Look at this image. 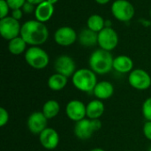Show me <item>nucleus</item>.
<instances>
[{"label":"nucleus","instance_id":"1","mask_svg":"<svg viewBox=\"0 0 151 151\" xmlns=\"http://www.w3.org/2000/svg\"><path fill=\"white\" fill-rule=\"evenodd\" d=\"M20 36L25 40L27 45L41 46L47 42L49 30L45 23L36 19H30L22 24Z\"/></svg>","mask_w":151,"mask_h":151},{"label":"nucleus","instance_id":"2","mask_svg":"<svg viewBox=\"0 0 151 151\" xmlns=\"http://www.w3.org/2000/svg\"><path fill=\"white\" fill-rule=\"evenodd\" d=\"M114 58L111 51L103 49L95 50L89 56L88 65L89 68L99 75H104L113 70Z\"/></svg>","mask_w":151,"mask_h":151},{"label":"nucleus","instance_id":"3","mask_svg":"<svg viewBox=\"0 0 151 151\" xmlns=\"http://www.w3.org/2000/svg\"><path fill=\"white\" fill-rule=\"evenodd\" d=\"M96 75L90 68H80L71 77L72 83L81 92L92 93L98 82Z\"/></svg>","mask_w":151,"mask_h":151},{"label":"nucleus","instance_id":"4","mask_svg":"<svg viewBox=\"0 0 151 151\" xmlns=\"http://www.w3.org/2000/svg\"><path fill=\"white\" fill-rule=\"evenodd\" d=\"M25 61L35 70L46 68L50 63L49 54L40 46H30L25 52Z\"/></svg>","mask_w":151,"mask_h":151},{"label":"nucleus","instance_id":"5","mask_svg":"<svg viewBox=\"0 0 151 151\" xmlns=\"http://www.w3.org/2000/svg\"><path fill=\"white\" fill-rule=\"evenodd\" d=\"M101 128L102 122L100 119H90L88 118H85L75 123L73 133L80 140H88Z\"/></svg>","mask_w":151,"mask_h":151},{"label":"nucleus","instance_id":"6","mask_svg":"<svg viewBox=\"0 0 151 151\" xmlns=\"http://www.w3.org/2000/svg\"><path fill=\"white\" fill-rule=\"evenodd\" d=\"M113 17L121 22L130 21L135 14V9L133 4L127 0H115L111 7Z\"/></svg>","mask_w":151,"mask_h":151},{"label":"nucleus","instance_id":"7","mask_svg":"<svg viewBox=\"0 0 151 151\" xmlns=\"http://www.w3.org/2000/svg\"><path fill=\"white\" fill-rule=\"evenodd\" d=\"M128 83L136 90H147L151 87L150 74L144 69L135 68L128 73Z\"/></svg>","mask_w":151,"mask_h":151},{"label":"nucleus","instance_id":"8","mask_svg":"<svg viewBox=\"0 0 151 151\" xmlns=\"http://www.w3.org/2000/svg\"><path fill=\"white\" fill-rule=\"evenodd\" d=\"M21 26L19 21L13 19L12 16L0 19V35L4 40L9 42L20 35Z\"/></svg>","mask_w":151,"mask_h":151},{"label":"nucleus","instance_id":"9","mask_svg":"<svg viewBox=\"0 0 151 151\" xmlns=\"http://www.w3.org/2000/svg\"><path fill=\"white\" fill-rule=\"evenodd\" d=\"M119 35L111 27H105L98 33L97 45L100 49L107 51H112L119 44Z\"/></svg>","mask_w":151,"mask_h":151},{"label":"nucleus","instance_id":"10","mask_svg":"<svg viewBox=\"0 0 151 151\" xmlns=\"http://www.w3.org/2000/svg\"><path fill=\"white\" fill-rule=\"evenodd\" d=\"M53 37L55 42L59 46L68 47L75 43L78 40V34L73 27L64 26L58 27L55 31Z\"/></svg>","mask_w":151,"mask_h":151},{"label":"nucleus","instance_id":"11","mask_svg":"<svg viewBox=\"0 0 151 151\" xmlns=\"http://www.w3.org/2000/svg\"><path fill=\"white\" fill-rule=\"evenodd\" d=\"M65 115L76 123L87 118V104L78 99L70 100L65 105Z\"/></svg>","mask_w":151,"mask_h":151},{"label":"nucleus","instance_id":"12","mask_svg":"<svg viewBox=\"0 0 151 151\" xmlns=\"http://www.w3.org/2000/svg\"><path fill=\"white\" fill-rule=\"evenodd\" d=\"M54 69L56 73L66 76L72 77L76 72V63L74 59L68 55L58 56L54 62Z\"/></svg>","mask_w":151,"mask_h":151},{"label":"nucleus","instance_id":"13","mask_svg":"<svg viewBox=\"0 0 151 151\" xmlns=\"http://www.w3.org/2000/svg\"><path fill=\"white\" fill-rule=\"evenodd\" d=\"M48 120L49 119L42 111H34L28 116L27 126L30 133L39 135L45 128L48 127Z\"/></svg>","mask_w":151,"mask_h":151},{"label":"nucleus","instance_id":"14","mask_svg":"<svg viewBox=\"0 0 151 151\" xmlns=\"http://www.w3.org/2000/svg\"><path fill=\"white\" fill-rule=\"evenodd\" d=\"M38 136L40 144L43 149L47 150H53L59 144V134L57 130L52 127L45 128Z\"/></svg>","mask_w":151,"mask_h":151},{"label":"nucleus","instance_id":"15","mask_svg":"<svg viewBox=\"0 0 151 151\" xmlns=\"http://www.w3.org/2000/svg\"><path fill=\"white\" fill-rule=\"evenodd\" d=\"M92 93L96 99L101 101L108 100L114 94V86L108 81H101L97 82Z\"/></svg>","mask_w":151,"mask_h":151},{"label":"nucleus","instance_id":"16","mask_svg":"<svg viewBox=\"0 0 151 151\" xmlns=\"http://www.w3.org/2000/svg\"><path fill=\"white\" fill-rule=\"evenodd\" d=\"M54 11H55L54 4L49 3L48 1H44L39 4L38 5H36L34 14L36 20L45 23L52 18L54 14Z\"/></svg>","mask_w":151,"mask_h":151},{"label":"nucleus","instance_id":"17","mask_svg":"<svg viewBox=\"0 0 151 151\" xmlns=\"http://www.w3.org/2000/svg\"><path fill=\"white\" fill-rule=\"evenodd\" d=\"M113 70L122 74L130 73L134 70V61L127 55L117 56L113 60Z\"/></svg>","mask_w":151,"mask_h":151},{"label":"nucleus","instance_id":"18","mask_svg":"<svg viewBox=\"0 0 151 151\" xmlns=\"http://www.w3.org/2000/svg\"><path fill=\"white\" fill-rule=\"evenodd\" d=\"M105 111V105L103 101L94 99L87 104V118L90 119H100Z\"/></svg>","mask_w":151,"mask_h":151},{"label":"nucleus","instance_id":"19","mask_svg":"<svg viewBox=\"0 0 151 151\" xmlns=\"http://www.w3.org/2000/svg\"><path fill=\"white\" fill-rule=\"evenodd\" d=\"M78 41L84 47H94L98 42V33H96L89 28H83L78 34Z\"/></svg>","mask_w":151,"mask_h":151},{"label":"nucleus","instance_id":"20","mask_svg":"<svg viewBox=\"0 0 151 151\" xmlns=\"http://www.w3.org/2000/svg\"><path fill=\"white\" fill-rule=\"evenodd\" d=\"M67 83H68V78L58 73L51 74L47 81V85L49 88L52 91H57V92L63 90L66 87Z\"/></svg>","mask_w":151,"mask_h":151},{"label":"nucleus","instance_id":"21","mask_svg":"<svg viewBox=\"0 0 151 151\" xmlns=\"http://www.w3.org/2000/svg\"><path fill=\"white\" fill-rule=\"evenodd\" d=\"M27 43L20 35L8 42V50L11 54L14 56H19L26 52V50H27Z\"/></svg>","mask_w":151,"mask_h":151},{"label":"nucleus","instance_id":"22","mask_svg":"<svg viewBox=\"0 0 151 151\" xmlns=\"http://www.w3.org/2000/svg\"><path fill=\"white\" fill-rule=\"evenodd\" d=\"M60 111V104L55 99H50L46 101L42 109V112L48 119H52L56 118Z\"/></svg>","mask_w":151,"mask_h":151},{"label":"nucleus","instance_id":"23","mask_svg":"<svg viewBox=\"0 0 151 151\" xmlns=\"http://www.w3.org/2000/svg\"><path fill=\"white\" fill-rule=\"evenodd\" d=\"M106 27L105 19L99 14H92L87 20V27L90 30L99 33Z\"/></svg>","mask_w":151,"mask_h":151},{"label":"nucleus","instance_id":"24","mask_svg":"<svg viewBox=\"0 0 151 151\" xmlns=\"http://www.w3.org/2000/svg\"><path fill=\"white\" fill-rule=\"evenodd\" d=\"M142 113L146 121H151V96L143 102L142 105Z\"/></svg>","mask_w":151,"mask_h":151},{"label":"nucleus","instance_id":"25","mask_svg":"<svg viewBox=\"0 0 151 151\" xmlns=\"http://www.w3.org/2000/svg\"><path fill=\"white\" fill-rule=\"evenodd\" d=\"M9 112L7 111L6 109H4V107L0 108V127H4V126H6L9 122Z\"/></svg>","mask_w":151,"mask_h":151},{"label":"nucleus","instance_id":"26","mask_svg":"<svg viewBox=\"0 0 151 151\" xmlns=\"http://www.w3.org/2000/svg\"><path fill=\"white\" fill-rule=\"evenodd\" d=\"M11 10L6 0H0V19L9 16V11Z\"/></svg>","mask_w":151,"mask_h":151},{"label":"nucleus","instance_id":"27","mask_svg":"<svg viewBox=\"0 0 151 151\" xmlns=\"http://www.w3.org/2000/svg\"><path fill=\"white\" fill-rule=\"evenodd\" d=\"M6 2L10 6L11 10H14V9L22 8V6L27 2V0H6Z\"/></svg>","mask_w":151,"mask_h":151},{"label":"nucleus","instance_id":"28","mask_svg":"<svg viewBox=\"0 0 151 151\" xmlns=\"http://www.w3.org/2000/svg\"><path fill=\"white\" fill-rule=\"evenodd\" d=\"M35 7H36V5H35V4H31V3H29V2L27 1L24 4V5L22 6L21 9H22V11H23L24 13H26V14H31V13H35Z\"/></svg>","mask_w":151,"mask_h":151},{"label":"nucleus","instance_id":"29","mask_svg":"<svg viewBox=\"0 0 151 151\" xmlns=\"http://www.w3.org/2000/svg\"><path fill=\"white\" fill-rule=\"evenodd\" d=\"M142 132L146 139L151 141V121H146L142 127Z\"/></svg>","mask_w":151,"mask_h":151},{"label":"nucleus","instance_id":"30","mask_svg":"<svg viewBox=\"0 0 151 151\" xmlns=\"http://www.w3.org/2000/svg\"><path fill=\"white\" fill-rule=\"evenodd\" d=\"M23 14H24V12H23L22 9H21V8H19V9H14V10H12V12H11V15H10V16H12L13 19H17V20H19H19L22 19Z\"/></svg>","mask_w":151,"mask_h":151},{"label":"nucleus","instance_id":"31","mask_svg":"<svg viewBox=\"0 0 151 151\" xmlns=\"http://www.w3.org/2000/svg\"><path fill=\"white\" fill-rule=\"evenodd\" d=\"M27 1L33 4H35V5H38L39 4H41V3H42V2H44L46 0H27Z\"/></svg>","mask_w":151,"mask_h":151},{"label":"nucleus","instance_id":"32","mask_svg":"<svg viewBox=\"0 0 151 151\" xmlns=\"http://www.w3.org/2000/svg\"><path fill=\"white\" fill-rule=\"evenodd\" d=\"M96 3H97L98 4H101V5H104V4H107L111 0H95Z\"/></svg>","mask_w":151,"mask_h":151},{"label":"nucleus","instance_id":"33","mask_svg":"<svg viewBox=\"0 0 151 151\" xmlns=\"http://www.w3.org/2000/svg\"><path fill=\"white\" fill-rule=\"evenodd\" d=\"M89 151H105L104 149H102V148H94V149H92V150H90Z\"/></svg>","mask_w":151,"mask_h":151},{"label":"nucleus","instance_id":"34","mask_svg":"<svg viewBox=\"0 0 151 151\" xmlns=\"http://www.w3.org/2000/svg\"><path fill=\"white\" fill-rule=\"evenodd\" d=\"M46 1H48L49 3H50V4H56L58 2V0H46Z\"/></svg>","mask_w":151,"mask_h":151},{"label":"nucleus","instance_id":"35","mask_svg":"<svg viewBox=\"0 0 151 151\" xmlns=\"http://www.w3.org/2000/svg\"><path fill=\"white\" fill-rule=\"evenodd\" d=\"M149 151H151V146L150 147V149H149Z\"/></svg>","mask_w":151,"mask_h":151},{"label":"nucleus","instance_id":"36","mask_svg":"<svg viewBox=\"0 0 151 151\" xmlns=\"http://www.w3.org/2000/svg\"><path fill=\"white\" fill-rule=\"evenodd\" d=\"M124 151H131V150H124Z\"/></svg>","mask_w":151,"mask_h":151}]
</instances>
